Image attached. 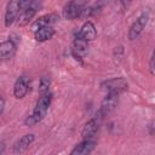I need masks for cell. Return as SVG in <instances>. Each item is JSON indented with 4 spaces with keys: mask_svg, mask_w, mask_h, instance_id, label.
<instances>
[{
    "mask_svg": "<svg viewBox=\"0 0 155 155\" xmlns=\"http://www.w3.org/2000/svg\"><path fill=\"white\" fill-rule=\"evenodd\" d=\"M51 102H52V93L47 92V93L40 94L39 99L36 101V105H35L33 113L27 116V119L24 120V124L27 126H34V125L39 124L46 116L48 108L51 105Z\"/></svg>",
    "mask_w": 155,
    "mask_h": 155,
    "instance_id": "1",
    "label": "cell"
},
{
    "mask_svg": "<svg viewBox=\"0 0 155 155\" xmlns=\"http://www.w3.org/2000/svg\"><path fill=\"white\" fill-rule=\"evenodd\" d=\"M101 87H102V90L107 91V93L115 92V93H119L120 94L121 92H124V91L127 90L128 84H127V81L124 78H114V79L103 81L101 84Z\"/></svg>",
    "mask_w": 155,
    "mask_h": 155,
    "instance_id": "2",
    "label": "cell"
},
{
    "mask_svg": "<svg viewBox=\"0 0 155 155\" xmlns=\"http://www.w3.org/2000/svg\"><path fill=\"white\" fill-rule=\"evenodd\" d=\"M40 6H41V4L36 2V1H29L28 7L24 8V10H22V11L19 12V16H18V18H17L18 25H19V27L27 25V24L33 19V17L36 15V12H38V10L40 8Z\"/></svg>",
    "mask_w": 155,
    "mask_h": 155,
    "instance_id": "3",
    "label": "cell"
},
{
    "mask_svg": "<svg viewBox=\"0 0 155 155\" xmlns=\"http://www.w3.org/2000/svg\"><path fill=\"white\" fill-rule=\"evenodd\" d=\"M148 21H149V15L147 12H143L131 25V28L128 30V39L130 40H136L142 34V31L145 29V27L148 24Z\"/></svg>",
    "mask_w": 155,
    "mask_h": 155,
    "instance_id": "4",
    "label": "cell"
},
{
    "mask_svg": "<svg viewBox=\"0 0 155 155\" xmlns=\"http://www.w3.org/2000/svg\"><path fill=\"white\" fill-rule=\"evenodd\" d=\"M86 6V2L84 1H70L68 2L63 8V16L67 19H75L78 17H81V13Z\"/></svg>",
    "mask_w": 155,
    "mask_h": 155,
    "instance_id": "5",
    "label": "cell"
},
{
    "mask_svg": "<svg viewBox=\"0 0 155 155\" xmlns=\"http://www.w3.org/2000/svg\"><path fill=\"white\" fill-rule=\"evenodd\" d=\"M119 96L120 94L115 93V92L107 93V96L103 98V101L101 103V109H99L101 115H107L115 109V107L117 105V102H119Z\"/></svg>",
    "mask_w": 155,
    "mask_h": 155,
    "instance_id": "6",
    "label": "cell"
},
{
    "mask_svg": "<svg viewBox=\"0 0 155 155\" xmlns=\"http://www.w3.org/2000/svg\"><path fill=\"white\" fill-rule=\"evenodd\" d=\"M19 11V1L12 0L7 2L5 11V27H11L17 21Z\"/></svg>",
    "mask_w": 155,
    "mask_h": 155,
    "instance_id": "7",
    "label": "cell"
},
{
    "mask_svg": "<svg viewBox=\"0 0 155 155\" xmlns=\"http://www.w3.org/2000/svg\"><path fill=\"white\" fill-rule=\"evenodd\" d=\"M58 19H59V16H58L57 13H48V15H44V16L39 17V18H38L33 24H31V30L35 33V31H38L39 29L51 27V25H52V24H54Z\"/></svg>",
    "mask_w": 155,
    "mask_h": 155,
    "instance_id": "8",
    "label": "cell"
},
{
    "mask_svg": "<svg viewBox=\"0 0 155 155\" xmlns=\"http://www.w3.org/2000/svg\"><path fill=\"white\" fill-rule=\"evenodd\" d=\"M94 148H96L94 139H82L80 143H78L74 147V149L70 151L69 155H90Z\"/></svg>",
    "mask_w": 155,
    "mask_h": 155,
    "instance_id": "9",
    "label": "cell"
},
{
    "mask_svg": "<svg viewBox=\"0 0 155 155\" xmlns=\"http://www.w3.org/2000/svg\"><path fill=\"white\" fill-rule=\"evenodd\" d=\"M76 35L88 42V41H92V40L96 39V36H97V29H96L94 24L91 21H86L82 24V27L80 28V30H79V33Z\"/></svg>",
    "mask_w": 155,
    "mask_h": 155,
    "instance_id": "10",
    "label": "cell"
},
{
    "mask_svg": "<svg viewBox=\"0 0 155 155\" xmlns=\"http://www.w3.org/2000/svg\"><path fill=\"white\" fill-rule=\"evenodd\" d=\"M29 91V81H28V78L25 76H19L15 85H13V94L17 99H22L27 96Z\"/></svg>",
    "mask_w": 155,
    "mask_h": 155,
    "instance_id": "11",
    "label": "cell"
},
{
    "mask_svg": "<svg viewBox=\"0 0 155 155\" xmlns=\"http://www.w3.org/2000/svg\"><path fill=\"white\" fill-rule=\"evenodd\" d=\"M16 52V44L13 40L8 39L6 41L0 42V61H7L13 57Z\"/></svg>",
    "mask_w": 155,
    "mask_h": 155,
    "instance_id": "12",
    "label": "cell"
},
{
    "mask_svg": "<svg viewBox=\"0 0 155 155\" xmlns=\"http://www.w3.org/2000/svg\"><path fill=\"white\" fill-rule=\"evenodd\" d=\"M35 140V136L33 133H28L22 136L15 144H13V153L15 154H21L24 150H27L29 148V145Z\"/></svg>",
    "mask_w": 155,
    "mask_h": 155,
    "instance_id": "13",
    "label": "cell"
},
{
    "mask_svg": "<svg viewBox=\"0 0 155 155\" xmlns=\"http://www.w3.org/2000/svg\"><path fill=\"white\" fill-rule=\"evenodd\" d=\"M88 51V42L81 39L80 36H75L74 44H73V53L76 58H82L87 54Z\"/></svg>",
    "mask_w": 155,
    "mask_h": 155,
    "instance_id": "14",
    "label": "cell"
},
{
    "mask_svg": "<svg viewBox=\"0 0 155 155\" xmlns=\"http://www.w3.org/2000/svg\"><path fill=\"white\" fill-rule=\"evenodd\" d=\"M98 128H99V124H98V121H97L96 119L88 120V121L85 124V126H84V128H82V131H81L82 138H84V139H93V137H94V136L97 134V132H98Z\"/></svg>",
    "mask_w": 155,
    "mask_h": 155,
    "instance_id": "15",
    "label": "cell"
},
{
    "mask_svg": "<svg viewBox=\"0 0 155 155\" xmlns=\"http://www.w3.org/2000/svg\"><path fill=\"white\" fill-rule=\"evenodd\" d=\"M53 35H54V29L52 27L42 28V29H39L38 31L34 33V38L38 42H45V41L52 39Z\"/></svg>",
    "mask_w": 155,
    "mask_h": 155,
    "instance_id": "16",
    "label": "cell"
},
{
    "mask_svg": "<svg viewBox=\"0 0 155 155\" xmlns=\"http://www.w3.org/2000/svg\"><path fill=\"white\" fill-rule=\"evenodd\" d=\"M50 85H51V80L50 78H41L40 79V82H39V93L40 94H44V93H47L48 92V88H50Z\"/></svg>",
    "mask_w": 155,
    "mask_h": 155,
    "instance_id": "17",
    "label": "cell"
},
{
    "mask_svg": "<svg viewBox=\"0 0 155 155\" xmlns=\"http://www.w3.org/2000/svg\"><path fill=\"white\" fill-rule=\"evenodd\" d=\"M149 70H150V74L154 75L155 71H154V52L151 53V57H150V62H149Z\"/></svg>",
    "mask_w": 155,
    "mask_h": 155,
    "instance_id": "18",
    "label": "cell"
},
{
    "mask_svg": "<svg viewBox=\"0 0 155 155\" xmlns=\"http://www.w3.org/2000/svg\"><path fill=\"white\" fill-rule=\"evenodd\" d=\"M4 109H5V99H4V98L0 96V115L2 114Z\"/></svg>",
    "mask_w": 155,
    "mask_h": 155,
    "instance_id": "19",
    "label": "cell"
},
{
    "mask_svg": "<svg viewBox=\"0 0 155 155\" xmlns=\"http://www.w3.org/2000/svg\"><path fill=\"white\" fill-rule=\"evenodd\" d=\"M5 148H6L5 143H4V142H0V155H2V154H4V151H5Z\"/></svg>",
    "mask_w": 155,
    "mask_h": 155,
    "instance_id": "20",
    "label": "cell"
}]
</instances>
